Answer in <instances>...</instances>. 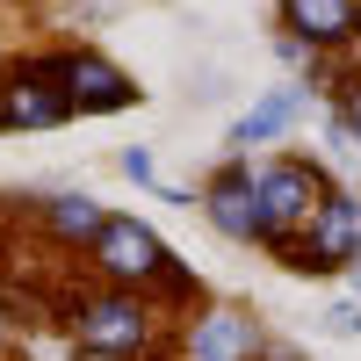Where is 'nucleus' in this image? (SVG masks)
<instances>
[{"instance_id": "nucleus-1", "label": "nucleus", "mask_w": 361, "mask_h": 361, "mask_svg": "<svg viewBox=\"0 0 361 361\" xmlns=\"http://www.w3.org/2000/svg\"><path fill=\"white\" fill-rule=\"evenodd\" d=\"M253 202H260V231L289 238L296 224H311V209L325 202V173L311 159H289V166H267L253 180Z\"/></svg>"}, {"instance_id": "nucleus-2", "label": "nucleus", "mask_w": 361, "mask_h": 361, "mask_svg": "<svg viewBox=\"0 0 361 361\" xmlns=\"http://www.w3.org/2000/svg\"><path fill=\"white\" fill-rule=\"evenodd\" d=\"M73 102L66 87H58V66H22L8 73V87H0V130H51L66 123Z\"/></svg>"}, {"instance_id": "nucleus-3", "label": "nucleus", "mask_w": 361, "mask_h": 361, "mask_svg": "<svg viewBox=\"0 0 361 361\" xmlns=\"http://www.w3.org/2000/svg\"><path fill=\"white\" fill-rule=\"evenodd\" d=\"M73 333L94 361H116V354H137L145 311H137V296H94L87 311H73Z\"/></svg>"}, {"instance_id": "nucleus-4", "label": "nucleus", "mask_w": 361, "mask_h": 361, "mask_svg": "<svg viewBox=\"0 0 361 361\" xmlns=\"http://www.w3.org/2000/svg\"><path fill=\"white\" fill-rule=\"evenodd\" d=\"M94 253H102V267L116 282H145V275H173V260H166V246L145 224H130V217H109L102 231H94Z\"/></svg>"}, {"instance_id": "nucleus-5", "label": "nucleus", "mask_w": 361, "mask_h": 361, "mask_svg": "<svg viewBox=\"0 0 361 361\" xmlns=\"http://www.w3.org/2000/svg\"><path fill=\"white\" fill-rule=\"evenodd\" d=\"M58 87H66V102H73V109H123V102H137L130 73H123V66H109V58H94V51L66 58V66H58Z\"/></svg>"}, {"instance_id": "nucleus-6", "label": "nucleus", "mask_w": 361, "mask_h": 361, "mask_svg": "<svg viewBox=\"0 0 361 361\" xmlns=\"http://www.w3.org/2000/svg\"><path fill=\"white\" fill-rule=\"evenodd\" d=\"M304 238H311V253L325 260V275H333V267H347V260L361 253V202H354V195H325V202L311 209Z\"/></svg>"}, {"instance_id": "nucleus-7", "label": "nucleus", "mask_w": 361, "mask_h": 361, "mask_svg": "<svg viewBox=\"0 0 361 361\" xmlns=\"http://www.w3.org/2000/svg\"><path fill=\"white\" fill-rule=\"evenodd\" d=\"M260 354V333H253V318L246 311H209L195 333H188V361H253Z\"/></svg>"}, {"instance_id": "nucleus-8", "label": "nucleus", "mask_w": 361, "mask_h": 361, "mask_svg": "<svg viewBox=\"0 0 361 361\" xmlns=\"http://www.w3.org/2000/svg\"><path fill=\"white\" fill-rule=\"evenodd\" d=\"M202 209H209V224H217L224 238H260V202H253V173L224 166V173H217V188L202 195Z\"/></svg>"}, {"instance_id": "nucleus-9", "label": "nucleus", "mask_w": 361, "mask_h": 361, "mask_svg": "<svg viewBox=\"0 0 361 361\" xmlns=\"http://www.w3.org/2000/svg\"><path fill=\"white\" fill-rule=\"evenodd\" d=\"M282 15L304 44H340V37H354L361 0H282Z\"/></svg>"}, {"instance_id": "nucleus-10", "label": "nucleus", "mask_w": 361, "mask_h": 361, "mask_svg": "<svg viewBox=\"0 0 361 361\" xmlns=\"http://www.w3.org/2000/svg\"><path fill=\"white\" fill-rule=\"evenodd\" d=\"M289 116H296V87H275V94H267L246 123H238V145H267V137H282Z\"/></svg>"}, {"instance_id": "nucleus-11", "label": "nucleus", "mask_w": 361, "mask_h": 361, "mask_svg": "<svg viewBox=\"0 0 361 361\" xmlns=\"http://www.w3.org/2000/svg\"><path fill=\"white\" fill-rule=\"evenodd\" d=\"M51 224H58V231H73V238H94L109 217H102L94 202H80V195H58V202H51Z\"/></svg>"}, {"instance_id": "nucleus-12", "label": "nucleus", "mask_w": 361, "mask_h": 361, "mask_svg": "<svg viewBox=\"0 0 361 361\" xmlns=\"http://www.w3.org/2000/svg\"><path fill=\"white\" fill-rule=\"evenodd\" d=\"M340 137H361V87L340 94Z\"/></svg>"}, {"instance_id": "nucleus-13", "label": "nucleus", "mask_w": 361, "mask_h": 361, "mask_svg": "<svg viewBox=\"0 0 361 361\" xmlns=\"http://www.w3.org/2000/svg\"><path fill=\"white\" fill-rule=\"evenodd\" d=\"M325 325H333V333H361V311L340 304V311H325Z\"/></svg>"}, {"instance_id": "nucleus-14", "label": "nucleus", "mask_w": 361, "mask_h": 361, "mask_svg": "<svg viewBox=\"0 0 361 361\" xmlns=\"http://www.w3.org/2000/svg\"><path fill=\"white\" fill-rule=\"evenodd\" d=\"M123 173L130 180H152V152H123Z\"/></svg>"}, {"instance_id": "nucleus-15", "label": "nucleus", "mask_w": 361, "mask_h": 361, "mask_svg": "<svg viewBox=\"0 0 361 361\" xmlns=\"http://www.w3.org/2000/svg\"><path fill=\"white\" fill-rule=\"evenodd\" d=\"M354 275H361V253H354Z\"/></svg>"}]
</instances>
